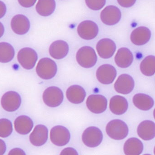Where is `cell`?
I'll return each mask as SVG.
<instances>
[{"label":"cell","instance_id":"6","mask_svg":"<svg viewBox=\"0 0 155 155\" xmlns=\"http://www.w3.org/2000/svg\"><path fill=\"white\" fill-rule=\"evenodd\" d=\"M17 58L18 61L22 68L26 70H31L36 65L38 60V55L33 49L24 48L19 51Z\"/></svg>","mask_w":155,"mask_h":155},{"label":"cell","instance_id":"28","mask_svg":"<svg viewBox=\"0 0 155 155\" xmlns=\"http://www.w3.org/2000/svg\"><path fill=\"white\" fill-rule=\"evenodd\" d=\"M140 68L141 73L145 76H153L155 73V56L150 55L146 57L140 63Z\"/></svg>","mask_w":155,"mask_h":155},{"label":"cell","instance_id":"10","mask_svg":"<svg viewBox=\"0 0 155 155\" xmlns=\"http://www.w3.org/2000/svg\"><path fill=\"white\" fill-rule=\"evenodd\" d=\"M121 18V12L118 7L109 5L103 9L100 14L101 21L107 26H114L117 24Z\"/></svg>","mask_w":155,"mask_h":155},{"label":"cell","instance_id":"31","mask_svg":"<svg viewBox=\"0 0 155 155\" xmlns=\"http://www.w3.org/2000/svg\"><path fill=\"white\" fill-rule=\"evenodd\" d=\"M136 1L137 0H117L120 6L124 8H130L132 7Z\"/></svg>","mask_w":155,"mask_h":155},{"label":"cell","instance_id":"12","mask_svg":"<svg viewBox=\"0 0 155 155\" xmlns=\"http://www.w3.org/2000/svg\"><path fill=\"white\" fill-rule=\"evenodd\" d=\"M117 74L116 69L113 66L106 64L99 67L96 72V77L101 84L109 85L114 81Z\"/></svg>","mask_w":155,"mask_h":155},{"label":"cell","instance_id":"29","mask_svg":"<svg viewBox=\"0 0 155 155\" xmlns=\"http://www.w3.org/2000/svg\"><path fill=\"white\" fill-rule=\"evenodd\" d=\"M13 131L11 121L6 118L0 119V137L6 138L10 136Z\"/></svg>","mask_w":155,"mask_h":155},{"label":"cell","instance_id":"34","mask_svg":"<svg viewBox=\"0 0 155 155\" xmlns=\"http://www.w3.org/2000/svg\"><path fill=\"white\" fill-rule=\"evenodd\" d=\"M7 8L6 4L2 1H0V19L2 18L7 12Z\"/></svg>","mask_w":155,"mask_h":155},{"label":"cell","instance_id":"37","mask_svg":"<svg viewBox=\"0 0 155 155\" xmlns=\"http://www.w3.org/2000/svg\"><path fill=\"white\" fill-rule=\"evenodd\" d=\"M5 32V28L4 25L1 22H0V38L3 36Z\"/></svg>","mask_w":155,"mask_h":155},{"label":"cell","instance_id":"11","mask_svg":"<svg viewBox=\"0 0 155 155\" xmlns=\"http://www.w3.org/2000/svg\"><path fill=\"white\" fill-rule=\"evenodd\" d=\"M87 107L90 111L95 114H101L107 110V100L101 95H91L86 101Z\"/></svg>","mask_w":155,"mask_h":155},{"label":"cell","instance_id":"32","mask_svg":"<svg viewBox=\"0 0 155 155\" xmlns=\"http://www.w3.org/2000/svg\"><path fill=\"white\" fill-rule=\"evenodd\" d=\"M37 1V0H18L20 5L25 8H30L33 7Z\"/></svg>","mask_w":155,"mask_h":155},{"label":"cell","instance_id":"3","mask_svg":"<svg viewBox=\"0 0 155 155\" xmlns=\"http://www.w3.org/2000/svg\"><path fill=\"white\" fill-rule=\"evenodd\" d=\"M36 70L41 78L50 80L56 76L58 71V66L53 60L49 58H43L38 62Z\"/></svg>","mask_w":155,"mask_h":155},{"label":"cell","instance_id":"1","mask_svg":"<svg viewBox=\"0 0 155 155\" xmlns=\"http://www.w3.org/2000/svg\"><path fill=\"white\" fill-rule=\"evenodd\" d=\"M76 60L79 65L82 68H90L96 65L97 56L93 48L90 46H84L77 51Z\"/></svg>","mask_w":155,"mask_h":155},{"label":"cell","instance_id":"7","mask_svg":"<svg viewBox=\"0 0 155 155\" xmlns=\"http://www.w3.org/2000/svg\"><path fill=\"white\" fill-rule=\"evenodd\" d=\"M77 32L81 38L85 40H91L97 36L99 28L94 21L85 20L79 24L77 28Z\"/></svg>","mask_w":155,"mask_h":155},{"label":"cell","instance_id":"14","mask_svg":"<svg viewBox=\"0 0 155 155\" xmlns=\"http://www.w3.org/2000/svg\"><path fill=\"white\" fill-rule=\"evenodd\" d=\"M117 49L116 43L107 38L101 39L96 45V49L99 56L103 59H109L114 55Z\"/></svg>","mask_w":155,"mask_h":155},{"label":"cell","instance_id":"17","mask_svg":"<svg viewBox=\"0 0 155 155\" xmlns=\"http://www.w3.org/2000/svg\"><path fill=\"white\" fill-rule=\"evenodd\" d=\"M151 31L144 26L138 27L131 32L130 39L131 42L136 46H142L149 42L151 38Z\"/></svg>","mask_w":155,"mask_h":155},{"label":"cell","instance_id":"33","mask_svg":"<svg viewBox=\"0 0 155 155\" xmlns=\"http://www.w3.org/2000/svg\"><path fill=\"white\" fill-rule=\"evenodd\" d=\"M60 155H78V153L75 149L71 147H67L61 151Z\"/></svg>","mask_w":155,"mask_h":155},{"label":"cell","instance_id":"22","mask_svg":"<svg viewBox=\"0 0 155 155\" xmlns=\"http://www.w3.org/2000/svg\"><path fill=\"white\" fill-rule=\"evenodd\" d=\"M66 97L68 100L75 104L82 103L86 97V92L84 89L79 85L70 86L66 91Z\"/></svg>","mask_w":155,"mask_h":155},{"label":"cell","instance_id":"23","mask_svg":"<svg viewBox=\"0 0 155 155\" xmlns=\"http://www.w3.org/2000/svg\"><path fill=\"white\" fill-rule=\"evenodd\" d=\"M34 126L33 120L26 115L19 116L14 121L15 130L21 135L28 134L32 130Z\"/></svg>","mask_w":155,"mask_h":155},{"label":"cell","instance_id":"26","mask_svg":"<svg viewBox=\"0 0 155 155\" xmlns=\"http://www.w3.org/2000/svg\"><path fill=\"white\" fill-rule=\"evenodd\" d=\"M56 8L55 0H38L36 6L38 14L42 17H48L53 14Z\"/></svg>","mask_w":155,"mask_h":155},{"label":"cell","instance_id":"21","mask_svg":"<svg viewBox=\"0 0 155 155\" xmlns=\"http://www.w3.org/2000/svg\"><path fill=\"white\" fill-rule=\"evenodd\" d=\"M137 131L139 137L143 140H151L155 137V123L151 120H144L138 126Z\"/></svg>","mask_w":155,"mask_h":155},{"label":"cell","instance_id":"9","mask_svg":"<svg viewBox=\"0 0 155 155\" xmlns=\"http://www.w3.org/2000/svg\"><path fill=\"white\" fill-rule=\"evenodd\" d=\"M70 139V132L64 126H55L51 130V140L56 146L58 147L65 146L69 142Z\"/></svg>","mask_w":155,"mask_h":155},{"label":"cell","instance_id":"24","mask_svg":"<svg viewBox=\"0 0 155 155\" xmlns=\"http://www.w3.org/2000/svg\"><path fill=\"white\" fill-rule=\"evenodd\" d=\"M144 149L142 141L135 137H131L126 140L123 147L125 155H139Z\"/></svg>","mask_w":155,"mask_h":155},{"label":"cell","instance_id":"20","mask_svg":"<svg viewBox=\"0 0 155 155\" xmlns=\"http://www.w3.org/2000/svg\"><path fill=\"white\" fill-rule=\"evenodd\" d=\"M110 111L116 115H121L126 113L128 108L127 101L124 97L119 95L113 96L110 101Z\"/></svg>","mask_w":155,"mask_h":155},{"label":"cell","instance_id":"15","mask_svg":"<svg viewBox=\"0 0 155 155\" xmlns=\"http://www.w3.org/2000/svg\"><path fill=\"white\" fill-rule=\"evenodd\" d=\"M12 29L15 34L23 35L27 34L30 28L29 20L25 15L18 14L12 18L11 22Z\"/></svg>","mask_w":155,"mask_h":155},{"label":"cell","instance_id":"27","mask_svg":"<svg viewBox=\"0 0 155 155\" xmlns=\"http://www.w3.org/2000/svg\"><path fill=\"white\" fill-rule=\"evenodd\" d=\"M15 50L12 45L6 42H0V62H10L15 56Z\"/></svg>","mask_w":155,"mask_h":155},{"label":"cell","instance_id":"16","mask_svg":"<svg viewBox=\"0 0 155 155\" xmlns=\"http://www.w3.org/2000/svg\"><path fill=\"white\" fill-rule=\"evenodd\" d=\"M48 138V130L43 125H37L30 135L31 143L36 147L43 146L47 142Z\"/></svg>","mask_w":155,"mask_h":155},{"label":"cell","instance_id":"19","mask_svg":"<svg viewBox=\"0 0 155 155\" xmlns=\"http://www.w3.org/2000/svg\"><path fill=\"white\" fill-rule=\"evenodd\" d=\"M114 60L118 67L126 68L132 64L134 57L131 51L127 48H121L117 51Z\"/></svg>","mask_w":155,"mask_h":155},{"label":"cell","instance_id":"5","mask_svg":"<svg viewBox=\"0 0 155 155\" xmlns=\"http://www.w3.org/2000/svg\"><path fill=\"white\" fill-rule=\"evenodd\" d=\"M102 131L98 128L90 127L85 130L82 135L84 144L89 147L94 148L101 144L103 140Z\"/></svg>","mask_w":155,"mask_h":155},{"label":"cell","instance_id":"2","mask_svg":"<svg viewBox=\"0 0 155 155\" xmlns=\"http://www.w3.org/2000/svg\"><path fill=\"white\" fill-rule=\"evenodd\" d=\"M106 130L108 136L115 140L124 139L129 133L127 125L123 120L119 119L110 121L106 126Z\"/></svg>","mask_w":155,"mask_h":155},{"label":"cell","instance_id":"18","mask_svg":"<svg viewBox=\"0 0 155 155\" xmlns=\"http://www.w3.org/2000/svg\"><path fill=\"white\" fill-rule=\"evenodd\" d=\"M69 47L66 41L63 40H57L51 44L49 49L50 56L57 60L62 59L68 55Z\"/></svg>","mask_w":155,"mask_h":155},{"label":"cell","instance_id":"36","mask_svg":"<svg viewBox=\"0 0 155 155\" xmlns=\"http://www.w3.org/2000/svg\"><path fill=\"white\" fill-rule=\"evenodd\" d=\"M7 150V146L5 141L3 140L0 139V155L5 154Z\"/></svg>","mask_w":155,"mask_h":155},{"label":"cell","instance_id":"30","mask_svg":"<svg viewBox=\"0 0 155 155\" xmlns=\"http://www.w3.org/2000/svg\"><path fill=\"white\" fill-rule=\"evenodd\" d=\"M87 7L91 10L99 11L105 6L106 0H85Z\"/></svg>","mask_w":155,"mask_h":155},{"label":"cell","instance_id":"8","mask_svg":"<svg viewBox=\"0 0 155 155\" xmlns=\"http://www.w3.org/2000/svg\"><path fill=\"white\" fill-rule=\"evenodd\" d=\"M2 107L8 112H14L19 108L21 103L20 94L15 91L6 92L2 97Z\"/></svg>","mask_w":155,"mask_h":155},{"label":"cell","instance_id":"13","mask_svg":"<svg viewBox=\"0 0 155 155\" xmlns=\"http://www.w3.org/2000/svg\"><path fill=\"white\" fill-rule=\"evenodd\" d=\"M135 82L133 78L128 74L120 75L114 84L115 91L120 94H128L133 90Z\"/></svg>","mask_w":155,"mask_h":155},{"label":"cell","instance_id":"4","mask_svg":"<svg viewBox=\"0 0 155 155\" xmlns=\"http://www.w3.org/2000/svg\"><path fill=\"white\" fill-rule=\"evenodd\" d=\"M42 98L44 103L48 107H56L63 102L64 95L60 88L51 86L45 90L43 93Z\"/></svg>","mask_w":155,"mask_h":155},{"label":"cell","instance_id":"35","mask_svg":"<svg viewBox=\"0 0 155 155\" xmlns=\"http://www.w3.org/2000/svg\"><path fill=\"white\" fill-rule=\"evenodd\" d=\"M9 155H26V153L21 149L15 148L11 150L8 153Z\"/></svg>","mask_w":155,"mask_h":155},{"label":"cell","instance_id":"25","mask_svg":"<svg viewBox=\"0 0 155 155\" xmlns=\"http://www.w3.org/2000/svg\"><path fill=\"white\" fill-rule=\"evenodd\" d=\"M132 101L134 106L142 110H149L154 105L153 99L150 96L143 93H137L134 95Z\"/></svg>","mask_w":155,"mask_h":155}]
</instances>
